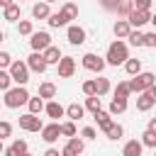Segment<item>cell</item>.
Returning <instances> with one entry per match:
<instances>
[{
  "mask_svg": "<svg viewBox=\"0 0 156 156\" xmlns=\"http://www.w3.org/2000/svg\"><path fill=\"white\" fill-rule=\"evenodd\" d=\"M56 66H58V78H71L76 73V58L73 56H61V61Z\"/></svg>",
  "mask_w": 156,
  "mask_h": 156,
  "instance_id": "cell-9",
  "label": "cell"
},
{
  "mask_svg": "<svg viewBox=\"0 0 156 156\" xmlns=\"http://www.w3.org/2000/svg\"><path fill=\"white\" fill-rule=\"evenodd\" d=\"M61 156H80V154H76V151H73V149H71V146L66 144V146L61 149Z\"/></svg>",
  "mask_w": 156,
  "mask_h": 156,
  "instance_id": "cell-48",
  "label": "cell"
},
{
  "mask_svg": "<svg viewBox=\"0 0 156 156\" xmlns=\"http://www.w3.org/2000/svg\"><path fill=\"white\" fill-rule=\"evenodd\" d=\"M93 117H95V122H98V127H100L102 132H105V129L112 124V115H110V112H105V110H98Z\"/></svg>",
  "mask_w": 156,
  "mask_h": 156,
  "instance_id": "cell-18",
  "label": "cell"
},
{
  "mask_svg": "<svg viewBox=\"0 0 156 156\" xmlns=\"http://www.w3.org/2000/svg\"><path fill=\"white\" fill-rule=\"evenodd\" d=\"M44 112H46L51 119H58V117H63V115H66V107H61L56 100H49V102L44 105Z\"/></svg>",
  "mask_w": 156,
  "mask_h": 156,
  "instance_id": "cell-13",
  "label": "cell"
},
{
  "mask_svg": "<svg viewBox=\"0 0 156 156\" xmlns=\"http://www.w3.org/2000/svg\"><path fill=\"white\" fill-rule=\"evenodd\" d=\"M80 61H83V68H88V71H93V73H102V68L107 66L105 58L98 56V54H85Z\"/></svg>",
  "mask_w": 156,
  "mask_h": 156,
  "instance_id": "cell-5",
  "label": "cell"
},
{
  "mask_svg": "<svg viewBox=\"0 0 156 156\" xmlns=\"http://www.w3.org/2000/svg\"><path fill=\"white\" fill-rule=\"evenodd\" d=\"M151 2L154 0H132L134 10H151Z\"/></svg>",
  "mask_w": 156,
  "mask_h": 156,
  "instance_id": "cell-44",
  "label": "cell"
},
{
  "mask_svg": "<svg viewBox=\"0 0 156 156\" xmlns=\"http://www.w3.org/2000/svg\"><path fill=\"white\" fill-rule=\"evenodd\" d=\"M44 2H46V5H51V2H56V0H44Z\"/></svg>",
  "mask_w": 156,
  "mask_h": 156,
  "instance_id": "cell-54",
  "label": "cell"
},
{
  "mask_svg": "<svg viewBox=\"0 0 156 156\" xmlns=\"http://www.w3.org/2000/svg\"><path fill=\"white\" fill-rule=\"evenodd\" d=\"M85 110H90L93 115L100 110V98L98 95H93V98H85Z\"/></svg>",
  "mask_w": 156,
  "mask_h": 156,
  "instance_id": "cell-35",
  "label": "cell"
},
{
  "mask_svg": "<svg viewBox=\"0 0 156 156\" xmlns=\"http://www.w3.org/2000/svg\"><path fill=\"white\" fill-rule=\"evenodd\" d=\"M66 39H68L73 46H80V44L85 41V29H83V27H78V24H73V27H68Z\"/></svg>",
  "mask_w": 156,
  "mask_h": 156,
  "instance_id": "cell-10",
  "label": "cell"
},
{
  "mask_svg": "<svg viewBox=\"0 0 156 156\" xmlns=\"http://www.w3.org/2000/svg\"><path fill=\"white\" fill-rule=\"evenodd\" d=\"M151 24H154V27H156V15H151Z\"/></svg>",
  "mask_w": 156,
  "mask_h": 156,
  "instance_id": "cell-53",
  "label": "cell"
},
{
  "mask_svg": "<svg viewBox=\"0 0 156 156\" xmlns=\"http://www.w3.org/2000/svg\"><path fill=\"white\" fill-rule=\"evenodd\" d=\"M58 12H61L66 20H78V5H76V2H66Z\"/></svg>",
  "mask_w": 156,
  "mask_h": 156,
  "instance_id": "cell-23",
  "label": "cell"
},
{
  "mask_svg": "<svg viewBox=\"0 0 156 156\" xmlns=\"http://www.w3.org/2000/svg\"><path fill=\"white\" fill-rule=\"evenodd\" d=\"M112 29H115V37H117V39H127V37H129V32H132V27H129V22H127V20H117Z\"/></svg>",
  "mask_w": 156,
  "mask_h": 156,
  "instance_id": "cell-15",
  "label": "cell"
},
{
  "mask_svg": "<svg viewBox=\"0 0 156 156\" xmlns=\"http://www.w3.org/2000/svg\"><path fill=\"white\" fill-rule=\"evenodd\" d=\"M10 149L15 151V156H24V154H27V141H24V139H17Z\"/></svg>",
  "mask_w": 156,
  "mask_h": 156,
  "instance_id": "cell-36",
  "label": "cell"
},
{
  "mask_svg": "<svg viewBox=\"0 0 156 156\" xmlns=\"http://www.w3.org/2000/svg\"><path fill=\"white\" fill-rule=\"evenodd\" d=\"M10 5H15V0H0V7H2V10L10 7Z\"/></svg>",
  "mask_w": 156,
  "mask_h": 156,
  "instance_id": "cell-51",
  "label": "cell"
},
{
  "mask_svg": "<svg viewBox=\"0 0 156 156\" xmlns=\"http://www.w3.org/2000/svg\"><path fill=\"white\" fill-rule=\"evenodd\" d=\"M27 107H29V115H39L41 110H44V100L37 95V98H29L27 100Z\"/></svg>",
  "mask_w": 156,
  "mask_h": 156,
  "instance_id": "cell-25",
  "label": "cell"
},
{
  "mask_svg": "<svg viewBox=\"0 0 156 156\" xmlns=\"http://www.w3.org/2000/svg\"><path fill=\"white\" fill-rule=\"evenodd\" d=\"M105 134H107V139H112V141H117V139H122V134H124V129H122V124H110L107 129H105Z\"/></svg>",
  "mask_w": 156,
  "mask_h": 156,
  "instance_id": "cell-26",
  "label": "cell"
},
{
  "mask_svg": "<svg viewBox=\"0 0 156 156\" xmlns=\"http://www.w3.org/2000/svg\"><path fill=\"white\" fill-rule=\"evenodd\" d=\"M146 129H149V132H154V134H156V117H151V119H149V127H146Z\"/></svg>",
  "mask_w": 156,
  "mask_h": 156,
  "instance_id": "cell-50",
  "label": "cell"
},
{
  "mask_svg": "<svg viewBox=\"0 0 156 156\" xmlns=\"http://www.w3.org/2000/svg\"><path fill=\"white\" fill-rule=\"evenodd\" d=\"M146 93H149V95H151V98L156 100V85H151V88H146Z\"/></svg>",
  "mask_w": 156,
  "mask_h": 156,
  "instance_id": "cell-52",
  "label": "cell"
},
{
  "mask_svg": "<svg viewBox=\"0 0 156 156\" xmlns=\"http://www.w3.org/2000/svg\"><path fill=\"white\" fill-rule=\"evenodd\" d=\"M144 46H156V32L144 34Z\"/></svg>",
  "mask_w": 156,
  "mask_h": 156,
  "instance_id": "cell-45",
  "label": "cell"
},
{
  "mask_svg": "<svg viewBox=\"0 0 156 156\" xmlns=\"http://www.w3.org/2000/svg\"><path fill=\"white\" fill-rule=\"evenodd\" d=\"M7 73H10L12 83H17V85H27V80H29V68L24 61H12Z\"/></svg>",
  "mask_w": 156,
  "mask_h": 156,
  "instance_id": "cell-3",
  "label": "cell"
},
{
  "mask_svg": "<svg viewBox=\"0 0 156 156\" xmlns=\"http://www.w3.org/2000/svg\"><path fill=\"white\" fill-rule=\"evenodd\" d=\"M29 44H32V49L34 51H44V49H49L51 46V34L49 32H34L32 34V39H29Z\"/></svg>",
  "mask_w": 156,
  "mask_h": 156,
  "instance_id": "cell-7",
  "label": "cell"
},
{
  "mask_svg": "<svg viewBox=\"0 0 156 156\" xmlns=\"http://www.w3.org/2000/svg\"><path fill=\"white\" fill-rule=\"evenodd\" d=\"M49 15H51V12H49V5H46V2H37V5L32 7V17H34V20H49Z\"/></svg>",
  "mask_w": 156,
  "mask_h": 156,
  "instance_id": "cell-19",
  "label": "cell"
},
{
  "mask_svg": "<svg viewBox=\"0 0 156 156\" xmlns=\"http://www.w3.org/2000/svg\"><path fill=\"white\" fill-rule=\"evenodd\" d=\"M24 156H32V154H24Z\"/></svg>",
  "mask_w": 156,
  "mask_h": 156,
  "instance_id": "cell-57",
  "label": "cell"
},
{
  "mask_svg": "<svg viewBox=\"0 0 156 156\" xmlns=\"http://www.w3.org/2000/svg\"><path fill=\"white\" fill-rule=\"evenodd\" d=\"M20 2H22V0H20Z\"/></svg>",
  "mask_w": 156,
  "mask_h": 156,
  "instance_id": "cell-59",
  "label": "cell"
},
{
  "mask_svg": "<svg viewBox=\"0 0 156 156\" xmlns=\"http://www.w3.org/2000/svg\"><path fill=\"white\" fill-rule=\"evenodd\" d=\"M127 39H129V44H132V46H144V34H141L139 29H132Z\"/></svg>",
  "mask_w": 156,
  "mask_h": 156,
  "instance_id": "cell-34",
  "label": "cell"
},
{
  "mask_svg": "<svg viewBox=\"0 0 156 156\" xmlns=\"http://www.w3.org/2000/svg\"><path fill=\"white\" fill-rule=\"evenodd\" d=\"M132 10H134V5H132V0H117V7H115V12H117V15L122 17V20H127Z\"/></svg>",
  "mask_w": 156,
  "mask_h": 156,
  "instance_id": "cell-20",
  "label": "cell"
},
{
  "mask_svg": "<svg viewBox=\"0 0 156 156\" xmlns=\"http://www.w3.org/2000/svg\"><path fill=\"white\" fill-rule=\"evenodd\" d=\"M127 22H129L132 29H139V27H144L146 22H151V12H149V10H132L129 17H127Z\"/></svg>",
  "mask_w": 156,
  "mask_h": 156,
  "instance_id": "cell-4",
  "label": "cell"
},
{
  "mask_svg": "<svg viewBox=\"0 0 156 156\" xmlns=\"http://www.w3.org/2000/svg\"><path fill=\"white\" fill-rule=\"evenodd\" d=\"M127 58H129V49H127V44H124L122 39H117V41H112V44L107 46L105 63H110V66H122Z\"/></svg>",
  "mask_w": 156,
  "mask_h": 156,
  "instance_id": "cell-1",
  "label": "cell"
},
{
  "mask_svg": "<svg viewBox=\"0 0 156 156\" xmlns=\"http://www.w3.org/2000/svg\"><path fill=\"white\" fill-rule=\"evenodd\" d=\"M80 88H83V93H85L88 98H93V95H95V78H90V80H85V83H83Z\"/></svg>",
  "mask_w": 156,
  "mask_h": 156,
  "instance_id": "cell-40",
  "label": "cell"
},
{
  "mask_svg": "<svg viewBox=\"0 0 156 156\" xmlns=\"http://www.w3.org/2000/svg\"><path fill=\"white\" fill-rule=\"evenodd\" d=\"M27 100H29V93H27L24 85L5 90V107H10V110H17L20 105H27Z\"/></svg>",
  "mask_w": 156,
  "mask_h": 156,
  "instance_id": "cell-2",
  "label": "cell"
},
{
  "mask_svg": "<svg viewBox=\"0 0 156 156\" xmlns=\"http://www.w3.org/2000/svg\"><path fill=\"white\" fill-rule=\"evenodd\" d=\"M127 110V100H117V98H112V102H110V115H122Z\"/></svg>",
  "mask_w": 156,
  "mask_h": 156,
  "instance_id": "cell-29",
  "label": "cell"
},
{
  "mask_svg": "<svg viewBox=\"0 0 156 156\" xmlns=\"http://www.w3.org/2000/svg\"><path fill=\"white\" fill-rule=\"evenodd\" d=\"M0 151H2V141H0Z\"/></svg>",
  "mask_w": 156,
  "mask_h": 156,
  "instance_id": "cell-56",
  "label": "cell"
},
{
  "mask_svg": "<svg viewBox=\"0 0 156 156\" xmlns=\"http://www.w3.org/2000/svg\"><path fill=\"white\" fill-rule=\"evenodd\" d=\"M10 63H12V56L7 51H0V68L5 71V68H10Z\"/></svg>",
  "mask_w": 156,
  "mask_h": 156,
  "instance_id": "cell-43",
  "label": "cell"
},
{
  "mask_svg": "<svg viewBox=\"0 0 156 156\" xmlns=\"http://www.w3.org/2000/svg\"><path fill=\"white\" fill-rule=\"evenodd\" d=\"M17 32H20V34H29V37H32V34H34V27H32V22H29V20H22V22L17 24Z\"/></svg>",
  "mask_w": 156,
  "mask_h": 156,
  "instance_id": "cell-37",
  "label": "cell"
},
{
  "mask_svg": "<svg viewBox=\"0 0 156 156\" xmlns=\"http://www.w3.org/2000/svg\"><path fill=\"white\" fill-rule=\"evenodd\" d=\"M24 63H27V68L34 71V73H44V71H46V61H44V56H41L39 51H32Z\"/></svg>",
  "mask_w": 156,
  "mask_h": 156,
  "instance_id": "cell-8",
  "label": "cell"
},
{
  "mask_svg": "<svg viewBox=\"0 0 156 156\" xmlns=\"http://www.w3.org/2000/svg\"><path fill=\"white\" fill-rule=\"evenodd\" d=\"M49 27H63V24H68V20L61 15V12H54V15H49Z\"/></svg>",
  "mask_w": 156,
  "mask_h": 156,
  "instance_id": "cell-31",
  "label": "cell"
},
{
  "mask_svg": "<svg viewBox=\"0 0 156 156\" xmlns=\"http://www.w3.org/2000/svg\"><path fill=\"white\" fill-rule=\"evenodd\" d=\"M129 83V93H144V85H141V80H139V76H134L132 80H127Z\"/></svg>",
  "mask_w": 156,
  "mask_h": 156,
  "instance_id": "cell-39",
  "label": "cell"
},
{
  "mask_svg": "<svg viewBox=\"0 0 156 156\" xmlns=\"http://www.w3.org/2000/svg\"><path fill=\"white\" fill-rule=\"evenodd\" d=\"M100 5H102L105 10H115V7H117V0H100Z\"/></svg>",
  "mask_w": 156,
  "mask_h": 156,
  "instance_id": "cell-47",
  "label": "cell"
},
{
  "mask_svg": "<svg viewBox=\"0 0 156 156\" xmlns=\"http://www.w3.org/2000/svg\"><path fill=\"white\" fill-rule=\"evenodd\" d=\"M41 56H44L46 66H49V63H58V61H61V49H58V46H49V49L41 51Z\"/></svg>",
  "mask_w": 156,
  "mask_h": 156,
  "instance_id": "cell-16",
  "label": "cell"
},
{
  "mask_svg": "<svg viewBox=\"0 0 156 156\" xmlns=\"http://www.w3.org/2000/svg\"><path fill=\"white\" fill-rule=\"evenodd\" d=\"M124 71L129 76H139L141 73V58H127L124 61Z\"/></svg>",
  "mask_w": 156,
  "mask_h": 156,
  "instance_id": "cell-21",
  "label": "cell"
},
{
  "mask_svg": "<svg viewBox=\"0 0 156 156\" xmlns=\"http://www.w3.org/2000/svg\"><path fill=\"white\" fill-rule=\"evenodd\" d=\"M10 85H12V78H10V73L0 68V90H10Z\"/></svg>",
  "mask_w": 156,
  "mask_h": 156,
  "instance_id": "cell-38",
  "label": "cell"
},
{
  "mask_svg": "<svg viewBox=\"0 0 156 156\" xmlns=\"http://www.w3.org/2000/svg\"><path fill=\"white\" fill-rule=\"evenodd\" d=\"M141 151H144L141 141H139V139H132V141H127V144H124L122 156H141Z\"/></svg>",
  "mask_w": 156,
  "mask_h": 156,
  "instance_id": "cell-14",
  "label": "cell"
},
{
  "mask_svg": "<svg viewBox=\"0 0 156 156\" xmlns=\"http://www.w3.org/2000/svg\"><path fill=\"white\" fill-rule=\"evenodd\" d=\"M58 136H61V129H58V124H56V122H54V124H46V127L41 129V139H44L46 144H54Z\"/></svg>",
  "mask_w": 156,
  "mask_h": 156,
  "instance_id": "cell-11",
  "label": "cell"
},
{
  "mask_svg": "<svg viewBox=\"0 0 156 156\" xmlns=\"http://www.w3.org/2000/svg\"><path fill=\"white\" fill-rule=\"evenodd\" d=\"M20 127L24 129V132H41L44 129V122L39 119V115H22L20 117Z\"/></svg>",
  "mask_w": 156,
  "mask_h": 156,
  "instance_id": "cell-6",
  "label": "cell"
},
{
  "mask_svg": "<svg viewBox=\"0 0 156 156\" xmlns=\"http://www.w3.org/2000/svg\"><path fill=\"white\" fill-rule=\"evenodd\" d=\"M44 156H61V151H58V149H54V146H51V149H46V154H44Z\"/></svg>",
  "mask_w": 156,
  "mask_h": 156,
  "instance_id": "cell-49",
  "label": "cell"
},
{
  "mask_svg": "<svg viewBox=\"0 0 156 156\" xmlns=\"http://www.w3.org/2000/svg\"><path fill=\"white\" fill-rule=\"evenodd\" d=\"M83 112H85V107H83V105H78V102H71V105L66 107V117H68L71 122L80 119V117H83Z\"/></svg>",
  "mask_w": 156,
  "mask_h": 156,
  "instance_id": "cell-17",
  "label": "cell"
},
{
  "mask_svg": "<svg viewBox=\"0 0 156 156\" xmlns=\"http://www.w3.org/2000/svg\"><path fill=\"white\" fill-rule=\"evenodd\" d=\"M154 105H156V100H154L146 90H144V93H139V98H136V110H139V112H149Z\"/></svg>",
  "mask_w": 156,
  "mask_h": 156,
  "instance_id": "cell-12",
  "label": "cell"
},
{
  "mask_svg": "<svg viewBox=\"0 0 156 156\" xmlns=\"http://www.w3.org/2000/svg\"><path fill=\"white\" fill-rule=\"evenodd\" d=\"M2 15H5V20H7V22H17V20H20V5L15 2V5L5 7V10H2Z\"/></svg>",
  "mask_w": 156,
  "mask_h": 156,
  "instance_id": "cell-27",
  "label": "cell"
},
{
  "mask_svg": "<svg viewBox=\"0 0 156 156\" xmlns=\"http://www.w3.org/2000/svg\"><path fill=\"white\" fill-rule=\"evenodd\" d=\"M85 139H98V132L93 129V127H83V132H80Z\"/></svg>",
  "mask_w": 156,
  "mask_h": 156,
  "instance_id": "cell-46",
  "label": "cell"
},
{
  "mask_svg": "<svg viewBox=\"0 0 156 156\" xmlns=\"http://www.w3.org/2000/svg\"><path fill=\"white\" fill-rule=\"evenodd\" d=\"M10 134H12V124L5 122V119H0V141H2L5 136H10Z\"/></svg>",
  "mask_w": 156,
  "mask_h": 156,
  "instance_id": "cell-41",
  "label": "cell"
},
{
  "mask_svg": "<svg viewBox=\"0 0 156 156\" xmlns=\"http://www.w3.org/2000/svg\"><path fill=\"white\" fill-rule=\"evenodd\" d=\"M39 98H41V100L56 98V85H54V83H41V85H39Z\"/></svg>",
  "mask_w": 156,
  "mask_h": 156,
  "instance_id": "cell-22",
  "label": "cell"
},
{
  "mask_svg": "<svg viewBox=\"0 0 156 156\" xmlns=\"http://www.w3.org/2000/svg\"><path fill=\"white\" fill-rule=\"evenodd\" d=\"M58 129H61V136H68V139H71V136H76V124H73L71 119H68V122H61V124H58Z\"/></svg>",
  "mask_w": 156,
  "mask_h": 156,
  "instance_id": "cell-32",
  "label": "cell"
},
{
  "mask_svg": "<svg viewBox=\"0 0 156 156\" xmlns=\"http://www.w3.org/2000/svg\"><path fill=\"white\" fill-rule=\"evenodd\" d=\"M132 93H129V83L127 80H122V83H117V88H115V98L117 100H127Z\"/></svg>",
  "mask_w": 156,
  "mask_h": 156,
  "instance_id": "cell-28",
  "label": "cell"
},
{
  "mask_svg": "<svg viewBox=\"0 0 156 156\" xmlns=\"http://www.w3.org/2000/svg\"><path fill=\"white\" fill-rule=\"evenodd\" d=\"M139 80H141V85H144V90H146V88L156 85V73H151V71H144V73H139Z\"/></svg>",
  "mask_w": 156,
  "mask_h": 156,
  "instance_id": "cell-30",
  "label": "cell"
},
{
  "mask_svg": "<svg viewBox=\"0 0 156 156\" xmlns=\"http://www.w3.org/2000/svg\"><path fill=\"white\" fill-rule=\"evenodd\" d=\"M2 39H5V34H2V32H0V41H2Z\"/></svg>",
  "mask_w": 156,
  "mask_h": 156,
  "instance_id": "cell-55",
  "label": "cell"
},
{
  "mask_svg": "<svg viewBox=\"0 0 156 156\" xmlns=\"http://www.w3.org/2000/svg\"><path fill=\"white\" fill-rule=\"evenodd\" d=\"M68 146H71L76 154H83V139H76V136H71V139H68Z\"/></svg>",
  "mask_w": 156,
  "mask_h": 156,
  "instance_id": "cell-42",
  "label": "cell"
},
{
  "mask_svg": "<svg viewBox=\"0 0 156 156\" xmlns=\"http://www.w3.org/2000/svg\"><path fill=\"white\" fill-rule=\"evenodd\" d=\"M107 90H110V80H107L105 76L95 78V95H98V98H100V95H107Z\"/></svg>",
  "mask_w": 156,
  "mask_h": 156,
  "instance_id": "cell-24",
  "label": "cell"
},
{
  "mask_svg": "<svg viewBox=\"0 0 156 156\" xmlns=\"http://www.w3.org/2000/svg\"><path fill=\"white\" fill-rule=\"evenodd\" d=\"M139 141H141V146L156 149V134H154V132H149V129H146V132L141 134V139H139Z\"/></svg>",
  "mask_w": 156,
  "mask_h": 156,
  "instance_id": "cell-33",
  "label": "cell"
},
{
  "mask_svg": "<svg viewBox=\"0 0 156 156\" xmlns=\"http://www.w3.org/2000/svg\"><path fill=\"white\" fill-rule=\"evenodd\" d=\"M154 156H156V154H154Z\"/></svg>",
  "mask_w": 156,
  "mask_h": 156,
  "instance_id": "cell-58",
  "label": "cell"
}]
</instances>
